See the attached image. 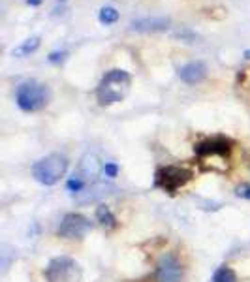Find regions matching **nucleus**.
I'll return each mask as SVG.
<instances>
[{
	"label": "nucleus",
	"mask_w": 250,
	"mask_h": 282,
	"mask_svg": "<svg viewBox=\"0 0 250 282\" xmlns=\"http://www.w3.org/2000/svg\"><path fill=\"white\" fill-rule=\"evenodd\" d=\"M132 85L130 74L124 70H111L102 78L96 88V98L100 106H113L124 98Z\"/></svg>",
	"instance_id": "1"
},
{
	"label": "nucleus",
	"mask_w": 250,
	"mask_h": 282,
	"mask_svg": "<svg viewBox=\"0 0 250 282\" xmlns=\"http://www.w3.org/2000/svg\"><path fill=\"white\" fill-rule=\"evenodd\" d=\"M68 170V158L64 154H47L40 158L36 164L32 166V177L44 186H53L64 177Z\"/></svg>",
	"instance_id": "2"
},
{
	"label": "nucleus",
	"mask_w": 250,
	"mask_h": 282,
	"mask_svg": "<svg viewBox=\"0 0 250 282\" xmlns=\"http://www.w3.org/2000/svg\"><path fill=\"white\" fill-rule=\"evenodd\" d=\"M16 102L19 110L24 113H34V111L44 110L49 102V88L44 83L38 81H24L17 86L16 90Z\"/></svg>",
	"instance_id": "3"
},
{
	"label": "nucleus",
	"mask_w": 250,
	"mask_h": 282,
	"mask_svg": "<svg viewBox=\"0 0 250 282\" xmlns=\"http://www.w3.org/2000/svg\"><path fill=\"white\" fill-rule=\"evenodd\" d=\"M79 276H81V269L78 262L68 256L53 258L46 267L47 282H78Z\"/></svg>",
	"instance_id": "4"
},
{
	"label": "nucleus",
	"mask_w": 250,
	"mask_h": 282,
	"mask_svg": "<svg viewBox=\"0 0 250 282\" xmlns=\"http://www.w3.org/2000/svg\"><path fill=\"white\" fill-rule=\"evenodd\" d=\"M190 179H192V172L188 168H180V166H166L162 170H158L156 173V184L170 194L177 192Z\"/></svg>",
	"instance_id": "5"
},
{
	"label": "nucleus",
	"mask_w": 250,
	"mask_h": 282,
	"mask_svg": "<svg viewBox=\"0 0 250 282\" xmlns=\"http://www.w3.org/2000/svg\"><path fill=\"white\" fill-rule=\"evenodd\" d=\"M90 230H92L90 220L85 218L83 214L70 212V214H66V216L60 220L56 234L60 235V237H64V239H81V237H85Z\"/></svg>",
	"instance_id": "6"
},
{
	"label": "nucleus",
	"mask_w": 250,
	"mask_h": 282,
	"mask_svg": "<svg viewBox=\"0 0 250 282\" xmlns=\"http://www.w3.org/2000/svg\"><path fill=\"white\" fill-rule=\"evenodd\" d=\"M154 276H156V282H182L184 267H182V264L175 254L168 252L158 260Z\"/></svg>",
	"instance_id": "7"
},
{
	"label": "nucleus",
	"mask_w": 250,
	"mask_h": 282,
	"mask_svg": "<svg viewBox=\"0 0 250 282\" xmlns=\"http://www.w3.org/2000/svg\"><path fill=\"white\" fill-rule=\"evenodd\" d=\"M232 143L224 138H214V140H205L202 143L196 145V154L200 158H209V156H226L232 150L230 147Z\"/></svg>",
	"instance_id": "8"
},
{
	"label": "nucleus",
	"mask_w": 250,
	"mask_h": 282,
	"mask_svg": "<svg viewBox=\"0 0 250 282\" xmlns=\"http://www.w3.org/2000/svg\"><path fill=\"white\" fill-rule=\"evenodd\" d=\"M172 21L168 17H143L130 23L132 32H166Z\"/></svg>",
	"instance_id": "9"
},
{
	"label": "nucleus",
	"mask_w": 250,
	"mask_h": 282,
	"mask_svg": "<svg viewBox=\"0 0 250 282\" xmlns=\"http://www.w3.org/2000/svg\"><path fill=\"white\" fill-rule=\"evenodd\" d=\"M102 168H104V166H100L98 158L94 156V154H85V156L81 158V162H79L78 172H74V173H76V175H79L81 179L85 180L86 184H88V182H90V184H94L96 177L102 173Z\"/></svg>",
	"instance_id": "10"
},
{
	"label": "nucleus",
	"mask_w": 250,
	"mask_h": 282,
	"mask_svg": "<svg viewBox=\"0 0 250 282\" xmlns=\"http://www.w3.org/2000/svg\"><path fill=\"white\" fill-rule=\"evenodd\" d=\"M179 78L186 83V85H198L207 78V66L202 60H194V62L184 64L179 68Z\"/></svg>",
	"instance_id": "11"
},
{
	"label": "nucleus",
	"mask_w": 250,
	"mask_h": 282,
	"mask_svg": "<svg viewBox=\"0 0 250 282\" xmlns=\"http://www.w3.org/2000/svg\"><path fill=\"white\" fill-rule=\"evenodd\" d=\"M110 190H113V186H108V184H98V182H94L90 186H86L83 192H79L76 198V202L81 205H86V204H94V202H98V200H102L110 194Z\"/></svg>",
	"instance_id": "12"
},
{
	"label": "nucleus",
	"mask_w": 250,
	"mask_h": 282,
	"mask_svg": "<svg viewBox=\"0 0 250 282\" xmlns=\"http://www.w3.org/2000/svg\"><path fill=\"white\" fill-rule=\"evenodd\" d=\"M96 222L106 230L117 228V218H115V214L111 212V209L106 204H100L96 207Z\"/></svg>",
	"instance_id": "13"
},
{
	"label": "nucleus",
	"mask_w": 250,
	"mask_h": 282,
	"mask_svg": "<svg viewBox=\"0 0 250 282\" xmlns=\"http://www.w3.org/2000/svg\"><path fill=\"white\" fill-rule=\"evenodd\" d=\"M212 282H237V276H235V273L230 269V267L222 266L214 271V274H212Z\"/></svg>",
	"instance_id": "14"
},
{
	"label": "nucleus",
	"mask_w": 250,
	"mask_h": 282,
	"mask_svg": "<svg viewBox=\"0 0 250 282\" xmlns=\"http://www.w3.org/2000/svg\"><path fill=\"white\" fill-rule=\"evenodd\" d=\"M38 47H40V38H30V40H26L23 46L17 47L16 51H14V55H17V56L30 55V53H34Z\"/></svg>",
	"instance_id": "15"
},
{
	"label": "nucleus",
	"mask_w": 250,
	"mask_h": 282,
	"mask_svg": "<svg viewBox=\"0 0 250 282\" xmlns=\"http://www.w3.org/2000/svg\"><path fill=\"white\" fill-rule=\"evenodd\" d=\"M98 19H100L102 24H113L118 21V12L115 8H111V6H104V8L100 10Z\"/></svg>",
	"instance_id": "16"
},
{
	"label": "nucleus",
	"mask_w": 250,
	"mask_h": 282,
	"mask_svg": "<svg viewBox=\"0 0 250 282\" xmlns=\"http://www.w3.org/2000/svg\"><path fill=\"white\" fill-rule=\"evenodd\" d=\"M102 175H106L108 179H115L118 175V166L115 162H106L102 168Z\"/></svg>",
	"instance_id": "17"
},
{
	"label": "nucleus",
	"mask_w": 250,
	"mask_h": 282,
	"mask_svg": "<svg viewBox=\"0 0 250 282\" xmlns=\"http://www.w3.org/2000/svg\"><path fill=\"white\" fill-rule=\"evenodd\" d=\"M235 196L242 198V200H250V184L248 182H242L235 188Z\"/></svg>",
	"instance_id": "18"
},
{
	"label": "nucleus",
	"mask_w": 250,
	"mask_h": 282,
	"mask_svg": "<svg viewBox=\"0 0 250 282\" xmlns=\"http://www.w3.org/2000/svg\"><path fill=\"white\" fill-rule=\"evenodd\" d=\"M175 38H180L182 42H186V44H194L196 40H198V36L190 30H179V32H175Z\"/></svg>",
	"instance_id": "19"
},
{
	"label": "nucleus",
	"mask_w": 250,
	"mask_h": 282,
	"mask_svg": "<svg viewBox=\"0 0 250 282\" xmlns=\"http://www.w3.org/2000/svg\"><path fill=\"white\" fill-rule=\"evenodd\" d=\"M66 55H68L66 51H53V53L49 55V62H51V64H60L64 58H66Z\"/></svg>",
	"instance_id": "20"
},
{
	"label": "nucleus",
	"mask_w": 250,
	"mask_h": 282,
	"mask_svg": "<svg viewBox=\"0 0 250 282\" xmlns=\"http://www.w3.org/2000/svg\"><path fill=\"white\" fill-rule=\"evenodd\" d=\"M26 4H28V6H40L42 0H26Z\"/></svg>",
	"instance_id": "21"
},
{
	"label": "nucleus",
	"mask_w": 250,
	"mask_h": 282,
	"mask_svg": "<svg viewBox=\"0 0 250 282\" xmlns=\"http://www.w3.org/2000/svg\"><path fill=\"white\" fill-rule=\"evenodd\" d=\"M244 58H250V51H246V53H244Z\"/></svg>",
	"instance_id": "22"
},
{
	"label": "nucleus",
	"mask_w": 250,
	"mask_h": 282,
	"mask_svg": "<svg viewBox=\"0 0 250 282\" xmlns=\"http://www.w3.org/2000/svg\"><path fill=\"white\" fill-rule=\"evenodd\" d=\"M58 2H66V0H58Z\"/></svg>",
	"instance_id": "23"
}]
</instances>
